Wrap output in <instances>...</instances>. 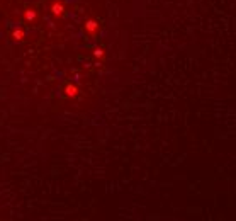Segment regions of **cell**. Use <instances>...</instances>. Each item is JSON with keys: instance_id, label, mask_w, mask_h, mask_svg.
<instances>
[{"instance_id": "cell-4", "label": "cell", "mask_w": 236, "mask_h": 221, "mask_svg": "<svg viewBox=\"0 0 236 221\" xmlns=\"http://www.w3.org/2000/svg\"><path fill=\"white\" fill-rule=\"evenodd\" d=\"M12 37H14L15 41H20L24 37V31H20V29H17V31H14V34H12Z\"/></svg>"}, {"instance_id": "cell-2", "label": "cell", "mask_w": 236, "mask_h": 221, "mask_svg": "<svg viewBox=\"0 0 236 221\" xmlns=\"http://www.w3.org/2000/svg\"><path fill=\"white\" fill-rule=\"evenodd\" d=\"M51 10H53V14H54V15H61L65 9H63L61 3H53V5H51Z\"/></svg>"}, {"instance_id": "cell-5", "label": "cell", "mask_w": 236, "mask_h": 221, "mask_svg": "<svg viewBox=\"0 0 236 221\" xmlns=\"http://www.w3.org/2000/svg\"><path fill=\"white\" fill-rule=\"evenodd\" d=\"M26 19L27 20H32V19H34V12H31V10L26 12Z\"/></svg>"}, {"instance_id": "cell-1", "label": "cell", "mask_w": 236, "mask_h": 221, "mask_svg": "<svg viewBox=\"0 0 236 221\" xmlns=\"http://www.w3.org/2000/svg\"><path fill=\"white\" fill-rule=\"evenodd\" d=\"M65 94L68 95V97H75V95L78 94V89H77V85H71V83H68V85L65 87Z\"/></svg>"}, {"instance_id": "cell-3", "label": "cell", "mask_w": 236, "mask_h": 221, "mask_svg": "<svg viewBox=\"0 0 236 221\" xmlns=\"http://www.w3.org/2000/svg\"><path fill=\"white\" fill-rule=\"evenodd\" d=\"M97 27H99V26H97V22H95V20H87L85 29H87L88 32H94V31H97Z\"/></svg>"}, {"instance_id": "cell-6", "label": "cell", "mask_w": 236, "mask_h": 221, "mask_svg": "<svg viewBox=\"0 0 236 221\" xmlns=\"http://www.w3.org/2000/svg\"><path fill=\"white\" fill-rule=\"evenodd\" d=\"M95 56H97V58L102 56V49H95Z\"/></svg>"}]
</instances>
